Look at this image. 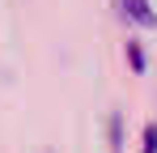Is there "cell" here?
Here are the masks:
<instances>
[{
	"instance_id": "1",
	"label": "cell",
	"mask_w": 157,
	"mask_h": 153,
	"mask_svg": "<svg viewBox=\"0 0 157 153\" xmlns=\"http://www.w3.org/2000/svg\"><path fill=\"white\" fill-rule=\"evenodd\" d=\"M123 4H128V9H132V17H136V22L153 26V13H149V0H123Z\"/></svg>"
}]
</instances>
